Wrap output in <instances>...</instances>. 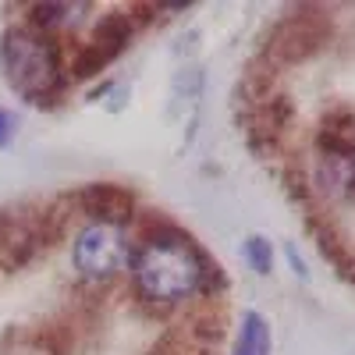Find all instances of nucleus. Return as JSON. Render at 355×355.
<instances>
[{
  "instance_id": "obj_1",
  "label": "nucleus",
  "mask_w": 355,
  "mask_h": 355,
  "mask_svg": "<svg viewBox=\"0 0 355 355\" xmlns=\"http://www.w3.org/2000/svg\"><path fill=\"white\" fill-rule=\"evenodd\" d=\"M128 259H132V281L139 295L146 302H160V306L192 299L206 281V270H210L196 242L178 231L150 234Z\"/></svg>"
},
{
  "instance_id": "obj_2",
  "label": "nucleus",
  "mask_w": 355,
  "mask_h": 355,
  "mask_svg": "<svg viewBox=\"0 0 355 355\" xmlns=\"http://www.w3.org/2000/svg\"><path fill=\"white\" fill-rule=\"evenodd\" d=\"M0 68L15 93L33 103L50 107L64 89V64L61 46L53 36L40 33L33 25H11L0 36Z\"/></svg>"
},
{
  "instance_id": "obj_3",
  "label": "nucleus",
  "mask_w": 355,
  "mask_h": 355,
  "mask_svg": "<svg viewBox=\"0 0 355 355\" xmlns=\"http://www.w3.org/2000/svg\"><path fill=\"white\" fill-rule=\"evenodd\" d=\"M71 263L82 281H110L128 263V239L121 224L89 220L71 242Z\"/></svg>"
},
{
  "instance_id": "obj_4",
  "label": "nucleus",
  "mask_w": 355,
  "mask_h": 355,
  "mask_svg": "<svg viewBox=\"0 0 355 355\" xmlns=\"http://www.w3.org/2000/svg\"><path fill=\"white\" fill-rule=\"evenodd\" d=\"M128 40H132V18L121 15V11L107 15V18L96 25L93 40H89V43L75 53V78H89V75H96L100 68H107L114 57L125 50Z\"/></svg>"
},
{
  "instance_id": "obj_5",
  "label": "nucleus",
  "mask_w": 355,
  "mask_h": 355,
  "mask_svg": "<svg viewBox=\"0 0 355 355\" xmlns=\"http://www.w3.org/2000/svg\"><path fill=\"white\" fill-rule=\"evenodd\" d=\"M270 46L281 57H288V61H302V57H309L313 50L323 46V21H316L309 15H295V18L277 25Z\"/></svg>"
},
{
  "instance_id": "obj_6",
  "label": "nucleus",
  "mask_w": 355,
  "mask_h": 355,
  "mask_svg": "<svg viewBox=\"0 0 355 355\" xmlns=\"http://www.w3.org/2000/svg\"><path fill=\"white\" fill-rule=\"evenodd\" d=\"M82 210L103 220V224H125L132 217V192H125L121 185H110V182H96V185H85L78 192Z\"/></svg>"
},
{
  "instance_id": "obj_7",
  "label": "nucleus",
  "mask_w": 355,
  "mask_h": 355,
  "mask_svg": "<svg viewBox=\"0 0 355 355\" xmlns=\"http://www.w3.org/2000/svg\"><path fill=\"white\" fill-rule=\"evenodd\" d=\"M316 185L331 199H352L355 196V150L345 153H320Z\"/></svg>"
},
{
  "instance_id": "obj_8",
  "label": "nucleus",
  "mask_w": 355,
  "mask_h": 355,
  "mask_svg": "<svg viewBox=\"0 0 355 355\" xmlns=\"http://www.w3.org/2000/svg\"><path fill=\"white\" fill-rule=\"evenodd\" d=\"M270 323L263 320V313L256 309H245L242 313V323H239V338H234V348L231 355H270Z\"/></svg>"
},
{
  "instance_id": "obj_9",
  "label": "nucleus",
  "mask_w": 355,
  "mask_h": 355,
  "mask_svg": "<svg viewBox=\"0 0 355 355\" xmlns=\"http://www.w3.org/2000/svg\"><path fill=\"white\" fill-rule=\"evenodd\" d=\"M82 11H89V4H36L33 8V28L40 33H57V28H71L82 21Z\"/></svg>"
},
{
  "instance_id": "obj_10",
  "label": "nucleus",
  "mask_w": 355,
  "mask_h": 355,
  "mask_svg": "<svg viewBox=\"0 0 355 355\" xmlns=\"http://www.w3.org/2000/svg\"><path fill=\"white\" fill-rule=\"evenodd\" d=\"M242 256L259 277H266L274 270V245H270V239H263V234H249L242 242Z\"/></svg>"
},
{
  "instance_id": "obj_11",
  "label": "nucleus",
  "mask_w": 355,
  "mask_h": 355,
  "mask_svg": "<svg viewBox=\"0 0 355 355\" xmlns=\"http://www.w3.org/2000/svg\"><path fill=\"white\" fill-rule=\"evenodd\" d=\"M15 132H18V117L8 107H0V150H8V146H11Z\"/></svg>"
},
{
  "instance_id": "obj_12",
  "label": "nucleus",
  "mask_w": 355,
  "mask_h": 355,
  "mask_svg": "<svg viewBox=\"0 0 355 355\" xmlns=\"http://www.w3.org/2000/svg\"><path fill=\"white\" fill-rule=\"evenodd\" d=\"M288 263L295 266V274H299V277H309V270H306V263L299 259V252H295L291 245H288Z\"/></svg>"
}]
</instances>
